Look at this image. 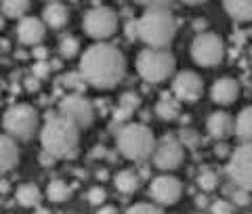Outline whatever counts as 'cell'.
<instances>
[{"instance_id":"1","label":"cell","mask_w":252,"mask_h":214,"mask_svg":"<svg viewBox=\"0 0 252 214\" xmlns=\"http://www.w3.org/2000/svg\"><path fill=\"white\" fill-rule=\"evenodd\" d=\"M124 55L112 44H93L80 61V78L94 89H114L124 78Z\"/></svg>"},{"instance_id":"2","label":"cell","mask_w":252,"mask_h":214,"mask_svg":"<svg viewBox=\"0 0 252 214\" xmlns=\"http://www.w3.org/2000/svg\"><path fill=\"white\" fill-rule=\"evenodd\" d=\"M147 11L137 21V38L147 49H166L177 34V19L168 9L170 2H145Z\"/></svg>"},{"instance_id":"3","label":"cell","mask_w":252,"mask_h":214,"mask_svg":"<svg viewBox=\"0 0 252 214\" xmlns=\"http://www.w3.org/2000/svg\"><path fill=\"white\" fill-rule=\"evenodd\" d=\"M40 141L44 153H49L51 157H67L76 153L80 132L69 120H65L63 116H57L49 118V122L42 126Z\"/></svg>"},{"instance_id":"4","label":"cell","mask_w":252,"mask_h":214,"mask_svg":"<svg viewBox=\"0 0 252 214\" xmlns=\"http://www.w3.org/2000/svg\"><path fill=\"white\" fill-rule=\"evenodd\" d=\"M156 139L145 124H124L118 132V149L128 160H145L154 153Z\"/></svg>"},{"instance_id":"5","label":"cell","mask_w":252,"mask_h":214,"mask_svg":"<svg viewBox=\"0 0 252 214\" xmlns=\"http://www.w3.org/2000/svg\"><path fill=\"white\" fill-rule=\"evenodd\" d=\"M137 71L147 82H164L175 71V57L166 49H143L137 55Z\"/></svg>"},{"instance_id":"6","label":"cell","mask_w":252,"mask_h":214,"mask_svg":"<svg viewBox=\"0 0 252 214\" xmlns=\"http://www.w3.org/2000/svg\"><path fill=\"white\" fill-rule=\"evenodd\" d=\"M2 126L11 137L19 139V141H30L38 128V112L32 105H26V103L13 105L9 112L4 114Z\"/></svg>"},{"instance_id":"7","label":"cell","mask_w":252,"mask_h":214,"mask_svg":"<svg viewBox=\"0 0 252 214\" xmlns=\"http://www.w3.org/2000/svg\"><path fill=\"white\" fill-rule=\"evenodd\" d=\"M223 53H225L223 40H220V36L212 34V31L200 34L193 40V44H191V57H193V61L198 63V65H204V67L219 65L220 59H223Z\"/></svg>"},{"instance_id":"8","label":"cell","mask_w":252,"mask_h":214,"mask_svg":"<svg viewBox=\"0 0 252 214\" xmlns=\"http://www.w3.org/2000/svg\"><path fill=\"white\" fill-rule=\"evenodd\" d=\"M61 116L72 122L76 128H89L94 120V107L93 103L82 97V94H67L61 99Z\"/></svg>"},{"instance_id":"9","label":"cell","mask_w":252,"mask_h":214,"mask_svg":"<svg viewBox=\"0 0 252 214\" xmlns=\"http://www.w3.org/2000/svg\"><path fill=\"white\" fill-rule=\"evenodd\" d=\"M252 149L250 145H240L233 152L229 164H227V174H229L231 183L238 185V189H244V191H250L252 185Z\"/></svg>"},{"instance_id":"10","label":"cell","mask_w":252,"mask_h":214,"mask_svg":"<svg viewBox=\"0 0 252 214\" xmlns=\"http://www.w3.org/2000/svg\"><path fill=\"white\" fill-rule=\"evenodd\" d=\"M118 28V17L105 6L91 9L84 15V31L93 38H109Z\"/></svg>"},{"instance_id":"11","label":"cell","mask_w":252,"mask_h":214,"mask_svg":"<svg viewBox=\"0 0 252 214\" xmlns=\"http://www.w3.org/2000/svg\"><path fill=\"white\" fill-rule=\"evenodd\" d=\"M183 145L177 143L175 139L162 141L158 147H154V164L160 170H175L183 162Z\"/></svg>"},{"instance_id":"12","label":"cell","mask_w":252,"mask_h":214,"mask_svg":"<svg viewBox=\"0 0 252 214\" xmlns=\"http://www.w3.org/2000/svg\"><path fill=\"white\" fill-rule=\"evenodd\" d=\"M202 91H204V84H202V78L193 71H179L172 80V92L175 97L181 101H198L202 97Z\"/></svg>"},{"instance_id":"13","label":"cell","mask_w":252,"mask_h":214,"mask_svg":"<svg viewBox=\"0 0 252 214\" xmlns=\"http://www.w3.org/2000/svg\"><path fill=\"white\" fill-rule=\"evenodd\" d=\"M152 197L162 204V206H170V204H177L181 193H183V185L179 183L175 177H168V174H164V177H158L154 179L152 183Z\"/></svg>"},{"instance_id":"14","label":"cell","mask_w":252,"mask_h":214,"mask_svg":"<svg viewBox=\"0 0 252 214\" xmlns=\"http://www.w3.org/2000/svg\"><path fill=\"white\" fill-rule=\"evenodd\" d=\"M44 23L38 17H23L17 26V36L21 44H38L44 38Z\"/></svg>"},{"instance_id":"15","label":"cell","mask_w":252,"mask_h":214,"mask_svg":"<svg viewBox=\"0 0 252 214\" xmlns=\"http://www.w3.org/2000/svg\"><path fill=\"white\" fill-rule=\"evenodd\" d=\"M238 82L231 80V78H220L212 86V101L219 103V105H229L238 99Z\"/></svg>"},{"instance_id":"16","label":"cell","mask_w":252,"mask_h":214,"mask_svg":"<svg viewBox=\"0 0 252 214\" xmlns=\"http://www.w3.org/2000/svg\"><path fill=\"white\" fill-rule=\"evenodd\" d=\"M208 132L212 134L215 139H227L233 134V118L227 114V112H217L208 118Z\"/></svg>"},{"instance_id":"17","label":"cell","mask_w":252,"mask_h":214,"mask_svg":"<svg viewBox=\"0 0 252 214\" xmlns=\"http://www.w3.org/2000/svg\"><path fill=\"white\" fill-rule=\"evenodd\" d=\"M19 162V149L15 141L6 134H0V172L13 170Z\"/></svg>"},{"instance_id":"18","label":"cell","mask_w":252,"mask_h":214,"mask_svg":"<svg viewBox=\"0 0 252 214\" xmlns=\"http://www.w3.org/2000/svg\"><path fill=\"white\" fill-rule=\"evenodd\" d=\"M44 21L51 28H63L67 23V9L59 2H51L44 6Z\"/></svg>"},{"instance_id":"19","label":"cell","mask_w":252,"mask_h":214,"mask_svg":"<svg viewBox=\"0 0 252 214\" xmlns=\"http://www.w3.org/2000/svg\"><path fill=\"white\" fill-rule=\"evenodd\" d=\"M225 6V11H227V15H229L231 19H235V21H250V17H252V4L248 2H235V0H229V2H225L223 4Z\"/></svg>"},{"instance_id":"20","label":"cell","mask_w":252,"mask_h":214,"mask_svg":"<svg viewBox=\"0 0 252 214\" xmlns=\"http://www.w3.org/2000/svg\"><path fill=\"white\" fill-rule=\"evenodd\" d=\"M252 109L250 107H246L244 112L238 116V120L233 122V132L238 134V137L242 139V141H250V134H252Z\"/></svg>"},{"instance_id":"21","label":"cell","mask_w":252,"mask_h":214,"mask_svg":"<svg viewBox=\"0 0 252 214\" xmlns=\"http://www.w3.org/2000/svg\"><path fill=\"white\" fill-rule=\"evenodd\" d=\"M40 189H38L36 185H32V183H26V185H21L17 189V202L21 206H26V208H32V206H38V202H40Z\"/></svg>"},{"instance_id":"22","label":"cell","mask_w":252,"mask_h":214,"mask_svg":"<svg viewBox=\"0 0 252 214\" xmlns=\"http://www.w3.org/2000/svg\"><path fill=\"white\" fill-rule=\"evenodd\" d=\"M116 187L122 193H132L139 187V177L132 170H122L116 174Z\"/></svg>"},{"instance_id":"23","label":"cell","mask_w":252,"mask_h":214,"mask_svg":"<svg viewBox=\"0 0 252 214\" xmlns=\"http://www.w3.org/2000/svg\"><path fill=\"white\" fill-rule=\"evenodd\" d=\"M156 112L162 120H175V118L179 116V103L175 99H170V97H164L156 105Z\"/></svg>"},{"instance_id":"24","label":"cell","mask_w":252,"mask_h":214,"mask_svg":"<svg viewBox=\"0 0 252 214\" xmlns=\"http://www.w3.org/2000/svg\"><path fill=\"white\" fill-rule=\"evenodd\" d=\"M28 9H30L28 0H6V2H2V13L9 15V17H23Z\"/></svg>"},{"instance_id":"25","label":"cell","mask_w":252,"mask_h":214,"mask_svg":"<svg viewBox=\"0 0 252 214\" xmlns=\"http://www.w3.org/2000/svg\"><path fill=\"white\" fill-rule=\"evenodd\" d=\"M46 195H49L51 202H65L69 197V187L63 183V181H53V183L49 185V191H46Z\"/></svg>"},{"instance_id":"26","label":"cell","mask_w":252,"mask_h":214,"mask_svg":"<svg viewBox=\"0 0 252 214\" xmlns=\"http://www.w3.org/2000/svg\"><path fill=\"white\" fill-rule=\"evenodd\" d=\"M198 185L204 189V191H212V189H217V174L215 172H202L200 179H198Z\"/></svg>"},{"instance_id":"27","label":"cell","mask_w":252,"mask_h":214,"mask_svg":"<svg viewBox=\"0 0 252 214\" xmlns=\"http://www.w3.org/2000/svg\"><path fill=\"white\" fill-rule=\"evenodd\" d=\"M126 214H164V212L154 204H135L132 208H128Z\"/></svg>"},{"instance_id":"28","label":"cell","mask_w":252,"mask_h":214,"mask_svg":"<svg viewBox=\"0 0 252 214\" xmlns=\"http://www.w3.org/2000/svg\"><path fill=\"white\" fill-rule=\"evenodd\" d=\"M78 42L76 38H65V40L61 42V53H63V57H74V55L78 53Z\"/></svg>"},{"instance_id":"29","label":"cell","mask_w":252,"mask_h":214,"mask_svg":"<svg viewBox=\"0 0 252 214\" xmlns=\"http://www.w3.org/2000/svg\"><path fill=\"white\" fill-rule=\"evenodd\" d=\"M210 212L212 214H233V206L227 200H219L210 206Z\"/></svg>"},{"instance_id":"30","label":"cell","mask_w":252,"mask_h":214,"mask_svg":"<svg viewBox=\"0 0 252 214\" xmlns=\"http://www.w3.org/2000/svg\"><path fill=\"white\" fill-rule=\"evenodd\" d=\"M139 105V97L135 92H126L124 97H122V101H120V107H124V109H128V112H132Z\"/></svg>"},{"instance_id":"31","label":"cell","mask_w":252,"mask_h":214,"mask_svg":"<svg viewBox=\"0 0 252 214\" xmlns=\"http://www.w3.org/2000/svg\"><path fill=\"white\" fill-rule=\"evenodd\" d=\"M198 134H195L193 130H189V128H185L183 132H181V145H189V147H195L198 145Z\"/></svg>"},{"instance_id":"32","label":"cell","mask_w":252,"mask_h":214,"mask_svg":"<svg viewBox=\"0 0 252 214\" xmlns=\"http://www.w3.org/2000/svg\"><path fill=\"white\" fill-rule=\"evenodd\" d=\"M231 197H233V202L240 204V206H248L250 204V191H244V189H235Z\"/></svg>"},{"instance_id":"33","label":"cell","mask_w":252,"mask_h":214,"mask_svg":"<svg viewBox=\"0 0 252 214\" xmlns=\"http://www.w3.org/2000/svg\"><path fill=\"white\" fill-rule=\"evenodd\" d=\"M89 202L91 204H103L105 202V191L101 187H94L89 191Z\"/></svg>"},{"instance_id":"34","label":"cell","mask_w":252,"mask_h":214,"mask_svg":"<svg viewBox=\"0 0 252 214\" xmlns=\"http://www.w3.org/2000/svg\"><path fill=\"white\" fill-rule=\"evenodd\" d=\"M65 84L67 86H72V89H84V80L80 78V74H67L65 76Z\"/></svg>"},{"instance_id":"35","label":"cell","mask_w":252,"mask_h":214,"mask_svg":"<svg viewBox=\"0 0 252 214\" xmlns=\"http://www.w3.org/2000/svg\"><path fill=\"white\" fill-rule=\"evenodd\" d=\"M34 74H36V78H44L46 74H49V65H46L44 61H38L36 67H34Z\"/></svg>"},{"instance_id":"36","label":"cell","mask_w":252,"mask_h":214,"mask_svg":"<svg viewBox=\"0 0 252 214\" xmlns=\"http://www.w3.org/2000/svg\"><path fill=\"white\" fill-rule=\"evenodd\" d=\"M126 36L132 38V40L137 38V21H128V23H126Z\"/></svg>"},{"instance_id":"37","label":"cell","mask_w":252,"mask_h":214,"mask_svg":"<svg viewBox=\"0 0 252 214\" xmlns=\"http://www.w3.org/2000/svg\"><path fill=\"white\" fill-rule=\"evenodd\" d=\"M132 116V112H128V109H124V107H120V109H118V112H116V120L118 122H122V120H128V118Z\"/></svg>"},{"instance_id":"38","label":"cell","mask_w":252,"mask_h":214,"mask_svg":"<svg viewBox=\"0 0 252 214\" xmlns=\"http://www.w3.org/2000/svg\"><path fill=\"white\" fill-rule=\"evenodd\" d=\"M34 57H36L38 61H44V59H46V49H44V46H36Z\"/></svg>"},{"instance_id":"39","label":"cell","mask_w":252,"mask_h":214,"mask_svg":"<svg viewBox=\"0 0 252 214\" xmlns=\"http://www.w3.org/2000/svg\"><path fill=\"white\" fill-rule=\"evenodd\" d=\"M40 164H44V166H51V164H53V157H51L49 153H40Z\"/></svg>"},{"instance_id":"40","label":"cell","mask_w":252,"mask_h":214,"mask_svg":"<svg viewBox=\"0 0 252 214\" xmlns=\"http://www.w3.org/2000/svg\"><path fill=\"white\" fill-rule=\"evenodd\" d=\"M97 214H118V210L114 208V206H105V208H101Z\"/></svg>"},{"instance_id":"41","label":"cell","mask_w":252,"mask_h":214,"mask_svg":"<svg viewBox=\"0 0 252 214\" xmlns=\"http://www.w3.org/2000/svg\"><path fill=\"white\" fill-rule=\"evenodd\" d=\"M26 86L30 91H36L38 89V80H36V78H30V80H26Z\"/></svg>"},{"instance_id":"42","label":"cell","mask_w":252,"mask_h":214,"mask_svg":"<svg viewBox=\"0 0 252 214\" xmlns=\"http://www.w3.org/2000/svg\"><path fill=\"white\" fill-rule=\"evenodd\" d=\"M204 26H206V21H202V19H198V21L193 23V28L198 30V31H202V30H204Z\"/></svg>"},{"instance_id":"43","label":"cell","mask_w":252,"mask_h":214,"mask_svg":"<svg viewBox=\"0 0 252 214\" xmlns=\"http://www.w3.org/2000/svg\"><path fill=\"white\" fill-rule=\"evenodd\" d=\"M36 214H51V210H46V208H38Z\"/></svg>"},{"instance_id":"44","label":"cell","mask_w":252,"mask_h":214,"mask_svg":"<svg viewBox=\"0 0 252 214\" xmlns=\"http://www.w3.org/2000/svg\"><path fill=\"white\" fill-rule=\"evenodd\" d=\"M0 28H2V17H0Z\"/></svg>"}]
</instances>
